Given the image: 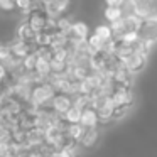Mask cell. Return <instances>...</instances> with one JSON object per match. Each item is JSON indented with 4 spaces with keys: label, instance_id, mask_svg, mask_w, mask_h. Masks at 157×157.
Wrapping results in <instances>:
<instances>
[{
    "label": "cell",
    "instance_id": "1",
    "mask_svg": "<svg viewBox=\"0 0 157 157\" xmlns=\"http://www.w3.org/2000/svg\"><path fill=\"white\" fill-rule=\"evenodd\" d=\"M56 90L51 83L46 79V81H41V83H36L32 86V91H31V105L36 106V108H41V106H48L51 105L52 98L56 96Z\"/></svg>",
    "mask_w": 157,
    "mask_h": 157
},
{
    "label": "cell",
    "instance_id": "2",
    "mask_svg": "<svg viewBox=\"0 0 157 157\" xmlns=\"http://www.w3.org/2000/svg\"><path fill=\"white\" fill-rule=\"evenodd\" d=\"M25 21L29 22V25H31L36 32H42V31H46V27H48L49 15L46 14V10L41 7V5H36V7H32L31 10L25 14Z\"/></svg>",
    "mask_w": 157,
    "mask_h": 157
},
{
    "label": "cell",
    "instance_id": "3",
    "mask_svg": "<svg viewBox=\"0 0 157 157\" xmlns=\"http://www.w3.org/2000/svg\"><path fill=\"white\" fill-rule=\"evenodd\" d=\"M112 100H113V103H115V106H125V108H130V106L135 103V95H133L132 88L117 86L115 91L112 93Z\"/></svg>",
    "mask_w": 157,
    "mask_h": 157
},
{
    "label": "cell",
    "instance_id": "4",
    "mask_svg": "<svg viewBox=\"0 0 157 157\" xmlns=\"http://www.w3.org/2000/svg\"><path fill=\"white\" fill-rule=\"evenodd\" d=\"M147 58H149V56L144 54V52L133 51L132 54H130L128 58L123 61V66H125V68L132 73V75H137V73H140L147 66Z\"/></svg>",
    "mask_w": 157,
    "mask_h": 157
},
{
    "label": "cell",
    "instance_id": "5",
    "mask_svg": "<svg viewBox=\"0 0 157 157\" xmlns=\"http://www.w3.org/2000/svg\"><path fill=\"white\" fill-rule=\"evenodd\" d=\"M69 5H71V0H48L44 5H42V9L46 10V14L49 15V17H61V15H64L66 12H68Z\"/></svg>",
    "mask_w": 157,
    "mask_h": 157
},
{
    "label": "cell",
    "instance_id": "6",
    "mask_svg": "<svg viewBox=\"0 0 157 157\" xmlns=\"http://www.w3.org/2000/svg\"><path fill=\"white\" fill-rule=\"evenodd\" d=\"M133 76L135 75H132V73L128 71V69L123 66V63L118 66V68L115 69V73H113V76H112V79H113V83H115V86H123V88H132L133 86Z\"/></svg>",
    "mask_w": 157,
    "mask_h": 157
},
{
    "label": "cell",
    "instance_id": "7",
    "mask_svg": "<svg viewBox=\"0 0 157 157\" xmlns=\"http://www.w3.org/2000/svg\"><path fill=\"white\" fill-rule=\"evenodd\" d=\"M51 106L56 113L59 115H64L69 108L73 106V96L71 95H66V93H56V96L52 98L51 101Z\"/></svg>",
    "mask_w": 157,
    "mask_h": 157
},
{
    "label": "cell",
    "instance_id": "8",
    "mask_svg": "<svg viewBox=\"0 0 157 157\" xmlns=\"http://www.w3.org/2000/svg\"><path fill=\"white\" fill-rule=\"evenodd\" d=\"M140 37L149 39V41H157V15L155 17L145 19L140 27Z\"/></svg>",
    "mask_w": 157,
    "mask_h": 157
},
{
    "label": "cell",
    "instance_id": "9",
    "mask_svg": "<svg viewBox=\"0 0 157 157\" xmlns=\"http://www.w3.org/2000/svg\"><path fill=\"white\" fill-rule=\"evenodd\" d=\"M100 142V130L98 127H93V128H86L85 135L79 140V147L81 149H93L96 147Z\"/></svg>",
    "mask_w": 157,
    "mask_h": 157
},
{
    "label": "cell",
    "instance_id": "10",
    "mask_svg": "<svg viewBox=\"0 0 157 157\" xmlns=\"http://www.w3.org/2000/svg\"><path fill=\"white\" fill-rule=\"evenodd\" d=\"M36 36H37V32L29 25L27 21H24L17 27V39H21V41H24V42H29V44L36 46Z\"/></svg>",
    "mask_w": 157,
    "mask_h": 157
},
{
    "label": "cell",
    "instance_id": "11",
    "mask_svg": "<svg viewBox=\"0 0 157 157\" xmlns=\"http://www.w3.org/2000/svg\"><path fill=\"white\" fill-rule=\"evenodd\" d=\"M79 123H83L86 128L98 127V123H100V115H98V112H96L93 106L85 108V110H83V113H81V122H79Z\"/></svg>",
    "mask_w": 157,
    "mask_h": 157
},
{
    "label": "cell",
    "instance_id": "12",
    "mask_svg": "<svg viewBox=\"0 0 157 157\" xmlns=\"http://www.w3.org/2000/svg\"><path fill=\"white\" fill-rule=\"evenodd\" d=\"M69 37L71 39H88L90 37V27L86 22L83 21H76L73 22L71 32H69Z\"/></svg>",
    "mask_w": 157,
    "mask_h": 157
},
{
    "label": "cell",
    "instance_id": "13",
    "mask_svg": "<svg viewBox=\"0 0 157 157\" xmlns=\"http://www.w3.org/2000/svg\"><path fill=\"white\" fill-rule=\"evenodd\" d=\"M123 15H125L123 7H108V5H105L103 17H105V21L108 22V24H112V22H115V21H120Z\"/></svg>",
    "mask_w": 157,
    "mask_h": 157
},
{
    "label": "cell",
    "instance_id": "14",
    "mask_svg": "<svg viewBox=\"0 0 157 157\" xmlns=\"http://www.w3.org/2000/svg\"><path fill=\"white\" fill-rule=\"evenodd\" d=\"M85 132H86V127L83 123H68V128H66V133L78 144L81 140V137L85 135Z\"/></svg>",
    "mask_w": 157,
    "mask_h": 157
},
{
    "label": "cell",
    "instance_id": "15",
    "mask_svg": "<svg viewBox=\"0 0 157 157\" xmlns=\"http://www.w3.org/2000/svg\"><path fill=\"white\" fill-rule=\"evenodd\" d=\"M123 21H125V25H127V31H140V27H142L144 24V19L139 17L137 14H125V17H123Z\"/></svg>",
    "mask_w": 157,
    "mask_h": 157
},
{
    "label": "cell",
    "instance_id": "16",
    "mask_svg": "<svg viewBox=\"0 0 157 157\" xmlns=\"http://www.w3.org/2000/svg\"><path fill=\"white\" fill-rule=\"evenodd\" d=\"M81 113H83L81 108H78V106L73 105L71 108L63 115V118H64L68 123H79V122H81Z\"/></svg>",
    "mask_w": 157,
    "mask_h": 157
},
{
    "label": "cell",
    "instance_id": "17",
    "mask_svg": "<svg viewBox=\"0 0 157 157\" xmlns=\"http://www.w3.org/2000/svg\"><path fill=\"white\" fill-rule=\"evenodd\" d=\"M95 32L96 36H98L100 39H103V41H110V39H113V32H112V27H110V24H98L95 27Z\"/></svg>",
    "mask_w": 157,
    "mask_h": 157
},
{
    "label": "cell",
    "instance_id": "18",
    "mask_svg": "<svg viewBox=\"0 0 157 157\" xmlns=\"http://www.w3.org/2000/svg\"><path fill=\"white\" fill-rule=\"evenodd\" d=\"M73 105L78 106V108L85 110L88 106H91V96L85 95V93H78V95H73Z\"/></svg>",
    "mask_w": 157,
    "mask_h": 157
},
{
    "label": "cell",
    "instance_id": "19",
    "mask_svg": "<svg viewBox=\"0 0 157 157\" xmlns=\"http://www.w3.org/2000/svg\"><path fill=\"white\" fill-rule=\"evenodd\" d=\"M118 41L123 42V44H127V46H135L137 42L140 41V32L139 31H127Z\"/></svg>",
    "mask_w": 157,
    "mask_h": 157
},
{
    "label": "cell",
    "instance_id": "20",
    "mask_svg": "<svg viewBox=\"0 0 157 157\" xmlns=\"http://www.w3.org/2000/svg\"><path fill=\"white\" fill-rule=\"evenodd\" d=\"M125 17V15H123ZM123 17L120 19V21H115L110 24V27H112V32H113V37L115 39H120L123 34L127 32V25H125V21H123Z\"/></svg>",
    "mask_w": 157,
    "mask_h": 157
},
{
    "label": "cell",
    "instance_id": "21",
    "mask_svg": "<svg viewBox=\"0 0 157 157\" xmlns=\"http://www.w3.org/2000/svg\"><path fill=\"white\" fill-rule=\"evenodd\" d=\"M88 46H90V49H91V52H98V51H103V49H105V41L100 39L98 36L93 32L88 37Z\"/></svg>",
    "mask_w": 157,
    "mask_h": 157
},
{
    "label": "cell",
    "instance_id": "22",
    "mask_svg": "<svg viewBox=\"0 0 157 157\" xmlns=\"http://www.w3.org/2000/svg\"><path fill=\"white\" fill-rule=\"evenodd\" d=\"M71 27H73V21L68 17V15H61V17H58V31L59 32H64V34L69 36Z\"/></svg>",
    "mask_w": 157,
    "mask_h": 157
},
{
    "label": "cell",
    "instance_id": "23",
    "mask_svg": "<svg viewBox=\"0 0 157 157\" xmlns=\"http://www.w3.org/2000/svg\"><path fill=\"white\" fill-rule=\"evenodd\" d=\"M14 2H15V9L21 10V12H24V14H27L32 7H36L34 0H14Z\"/></svg>",
    "mask_w": 157,
    "mask_h": 157
},
{
    "label": "cell",
    "instance_id": "24",
    "mask_svg": "<svg viewBox=\"0 0 157 157\" xmlns=\"http://www.w3.org/2000/svg\"><path fill=\"white\" fill-rule=\"evenodd\" d=\"M12 48L10 44H0V63H7L12 58Z\"/></svg>",
    "mask_w": 157,
    "mask_h": 157
},
{
    "label": "cell",
    "instance_id": "25",
    "mask_svg": "<svg viewBox=\"0 0 157 157\" xmlns=\"http://www.w3.org/2000/svg\"><path fill=\"white\" fill-rule=\"evenodd\" d=\"M0 10H4V12L15 10V2L14 0H0Z\"/></svg>",
    "mask_w": 157,
    "mask_h": 157
},
{
    "label": "cell",
    "instance_id": "26",
    "mask_svg": "<svg viewBox=\"0 0 157 157\" xmlns=\"http://www.w3.org/2000/svg\"><path fill=\"white\" fill-rule=\"evenodd\" d=\"M127 112H128V108H125V106H115V110H113V120H122L127 115Z\"/></svg>",
    "mask_w": 157,
    "mask_h": 157
},
{
    "label": "cell",
    "instance_id": "27",
    "mask_svg": "<svg viewBox=\"0 0 157 157\" xmlns=\"http://www.w3.org/2000/svg\"><path fill=\"white\" fill-rule=\"evenodd\" d=\"M125 2L127 0H105V5H108V7H123Z\"/></svg>",
    "mask_w": 157,
    "mask_h": 157
}]
</instances>
